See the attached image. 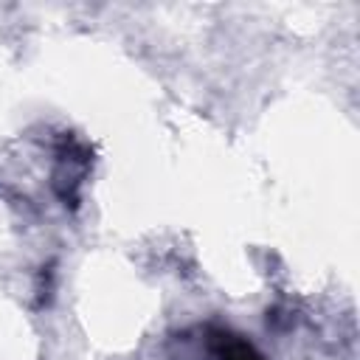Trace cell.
Here are the masks:
<instances>
[{
    "instance_id": "cell-1",
    "label": "cell",
    "mask_w": 360,
    "mask_h": 360,
    "mask_svg": "<svg viewBox=\"0 0 360 360\" xmlns=\"http://www.w3.org/2000/svg\"><path fill=\"white\" fill-rule=\"evenodd\" d=\"M208 346L217 360H262V354L248 340H242L239 335H231V332H214Z\"/></svg>"
}]
</instances>
